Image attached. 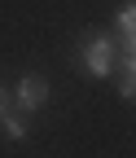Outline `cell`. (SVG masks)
<instances>
[{
    "label": "cell",
    "mask_w": 136,
    "mask_h": 158,
    "mask_svg": "<svg viewBox=\"0 0 136 158\" xmlns=\"http://www.w3.org/2000/svg\"><path fill=\"white\" fill-rule=\"evenodd\" d=\"M70 62L88 79H114V66H119V35L105 31V27L79 31L75 44H70Z\"/></svg>",
    "instance_id": "6da1fadb"
},
{
    "label": "cell",
    "mask_w": 136,
    "mask_h": 158,
    "mask_svg": "<svg viewBox=\"0 0 136 158\" xmlns=\"http://www.w3.org/2000/svg\"><path fill=\"white\" fill-rule=\"evenodd\" d=\"M48 97H53V88H48V79H44L40 70L18 75V84H13V106L22 110V114H40V110L48 106Z\"/></svg>",
    "instance_id": "7a4b0ae2"
},
{
    "label": "cell",
    "mask_w": 136,
    "mask_h": 158,
    "mask_svg": "<svg viewBox=\"0 0 136 158\" xmlns=\"http://www.w3.org/2000/svg\"><path fill=\"white\" fill-rule=\"evenodd\" d=\"M114 35H119L123 53H136V0H123L114 9Z\"/></svg>",
    "instance_id": "3957f363"
},
{
    "label": "cell",
    "mask_w": 136,
    "mask_h": 158,
    "mask_svg": "<svg viewBox=\"0 0 136 158\" xmlns=\"http://www.w3.org/2000/svg\"><path fill=\"white\" fill-rule=\"evenodd\" d=\"M114 88L123 101H136V53L119 48V66H114Z\"/></svg>",
    "instance_id": "277c9868"
},
{
    "label": "cell",
    "mask_w": 136,
    "mask_h": 158,
    "mask_svg": "<svg viewBox=\"0 0 136 158\" xmlns=\"http://www.w3.org/2000/svg\"><path fill=\"white\" fill-rule=\"evenodd\" d=\"M0 132H5L9 141H13V145H22L27 136H31V114H22V110L5 114V118H0Z\"/></svg>",
    "instance_id": "5b68a950"
},
{
    "label": "cell",
    "mask_w": 136,
    "mask_h": 158,
    "mask_svg": "<svg viewBox=\"0 0 136 158\" xmlns=\"http://www.w3.org/2000/svg\"><path fill=\"white\" fill-rule=\"evenodd\" d=\"M18 106H13V88H5V84H0V118H5V114H13Z\"/></svg>",
    "instance_id": "8992f818"
}]
</instances>
